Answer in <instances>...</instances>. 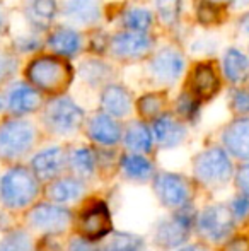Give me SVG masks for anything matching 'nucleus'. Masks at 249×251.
I'll return each instance as SVG.
<instances>
[{"label":"nucleus","mask_w":249,"mask_h":251,"mask_svg":"<svg viewBox=\"0 0 249 251\" xmlns=\"http://www.w3.org/2000/svg\"><path fill=\"white\" fill-rule=\"evenodd\" d=\"M45 185L29 166L10 164L0 176V205L7 212H24L43 197Z\"/></svg>","instance_id":"1"},{"label":"nucleus","mask_w":249,"mask_h":251,"mask_svg":"<svg viewBox=\"0 0 249 251\" xmlns=\"http://www.w3.org/2000/svg\"><path fill=\"white\" fill-rule=\"evenodd\" d=\"M24 77L31 86L48 96H62L73 80V69L68 58L55 53L34 55L24 65Z\"/></svg>","instance_id":"2"},{"label":"nucleus","mask_w":249,"mask_h":251,"mask_svg":"<svg viewBox=\"0 0 249 251\" xmlns=\"http://www.w3.org/2000/svg\"><path fill=\"white\" fill-rule=\"evenodd\" d=\"M40 128L27 116H7L0 122V162L17 164L36 149Z\"/></svg>","instance_id":"3"},{"label":"nucleus","mask_w":249,"mask_h":251,"mask_svg":"<svg viewBox=\"0 0 249 251\" xmlns=\"http://www.w3.org/2000/svg\"><path fill=\"white\" fill-rule=\"evenodd\" d=\"M86 109L72 96H53L41 108V125L50 135L58 139L73 137L86 125Z\"/></svg>","instance_id":"4"},{"label":"nucleus","mask_w":249,"mask_h":251,"mask_svg":"<svg viewBox=\"0 0 249 251\" xmlns=\"http://www.w3.org/2000/svg\"><path fill=\"white\" fill-rule=\"evenodd\" d=\"M23 214V226L40 236H63L70 227H73L72 207L46 199L38 200Z\"/></svg>","instance_id":"5"},{"label":"nucleus","mask_w":249,"mask_h":251,"mask_svg":"<svg viewBox=\"0 0 249 251\" xmlns=\"http://www.w3.org/2000/svg\"><path fill=\"white\" fill-rule=\"evenodd\" d=\"M196 215L198 212L191 203L178 210H171L169 215L159 219L154 226L152 245L164 251L180 250L189 241L191 232L195 231Z\"/></svg>","instance_id":"6"},{"label":"nucleus","mask_w":249,"mask_h":251,"mask_svg":"<svg viewBox=\"0 0 249 251\" xmlns=\"http://www.w3.org/2000/svg\"><path fill=\"white\" fill-rule=\"evenodd\" d=\"M113 231V215L106 200L101 197H86L80 201L77 212H73V232L101 243Z\"/></svg>","instance_id":"7"},{"label":"nucleus","mask_w":249,"mask_h":251,"mask_svg":"<svg viewBox=\"0 0 249 251\" xmlns=\"http://www.w3.org/2000/svg\"><path fill=\"white\" fill-rule=\"evenodd\" d=\"M234 175L232 161L226 147L213 146L202 151L193 159V176L205 188H222Z\"/></svg>","instance_id":"8"},{"label":"nucleus","mask_w":249,"mask_h":251,"mask_svg":"<svg viewBox=\"0 0 249 251\" xmlns=\"http://www.w3.org/2000/svg\"><path fill=\"white\" fill-rule=\"evenodd\" d=\"M184 69H186V60L180 48L166 45L157 51L154 50L152 55L147 58L145 74L154 86L169 87L181 79Z\"/></svg>","instance_id":"9"},{"label":"nucleus","mask_w":249,"mask_h":251,"mask_svg":"<svg viewBox=\"0 0 249 251\" xmlns=\"http://www.w3.org/2000/svg\"><path fill=\"white\" fill-rule=\"evenodd\" d=\"M156 50V38L150 33L120 29L110 36L108 53L113 60L123 63H136L147 60Z\"/></svg>","instance_id":"10"},{"label":"nucleus","mask_w":249,"mask_h":251,"mask_svg":"<svg viewBox=\"0 0 249 251\" xmlns=\"http://www.w3.org/2000/svg\"><path fill=\"white\" fill-rule=\"evenodd\" d=\"M236 222L229 205L213 203L198 212L195 231L206 243H224L232 234Z\"/></svg>","instance_id":"11"},{"label":"nucleus","mask_w":249,"mask_h":251,"mask_svg":"<svg viewBox=\"0 0 249 251\" xmlns=\"http://www.w3.org/2000/svg\"><path fill=\"white\" fill-rule=\"evenodd\" d=\"M152 190L162 207L178 210L193 200V183L184 175L173 171H157L152 181Z\"/></svg>","instance_id":"12"},{"label":"nucleus","mask_w":249,"mask_h":251,"mask_svg":"<svg viewBox=\"0 0 249 251\" xmlns=\"http://www.w3.org/2000/svg\"><path fill=\"white\" fill-rule=\"evenodd\" d=\"M3 102H5V111L10 116H31L41 111L45 104L43 93L31 86L27 80L10 82L3 93Z\"/></svg>","instance_id":"13"},{"label":"nucleus","mask_w":249,"mask_h":251,"mask_svg":"<svg viewBox=\"0 0 249 251\" xmlns=\"http://www.w3.org/2000/svg\"><path fill=\"white\" fill-rule=\"evenodd\" d=\"M121 122L104 111H96L86 120V135L89 142L96 147H118L123 140Z\"/></svg>","instance_id":"14"},{"label":"nucleus","mask_w":249,"mask_h":251,"mask_svg":"<svg viewBox=\"0 0 249 251\" xmlns=\"http://www.w3.org/2000/svg\"><path fill=\"white\" fill-rule=\"evenodd\" d=\"M29 168L43 185L67 173V149L60 144L41 147L31 155Z\"/></svg>","instance_id":"15"},{"label":"nucleus","mask_w":249,"mask_h":251,"mask_svg":"<svg viewBox=\"0 0 249 251\" xmlns=\"http://www.w3.org/2000/svg\"><path fill=\"white\" fill-rule=\"evenodd\" d=\"M43 197L50 201L68 207L72 203H80L87 197V181L67 171L45 185Z\"/></svg>","instance_id":"16"},{"label":"nucleus","mask_w":249,"mask_h":251,"mask_svg":"<svg viewBox=\"0 0 249 251\" xmlns=\"http://www.w3.org/2000/svg\"><path fill=\"white\" fill-rule=\"evenodd\" d=\"M86 43L87 40L84 38V33L72 24H60V26L51 27L46 40H45V47L51 53L68 60L79 56Z\"/></svg>","instance_id":"17"},{"label":"nucleus","mask_w":249,"mask_h":251,"mask_svg":"<svg viewBox=\"0 0 249 251\" xmlns=\"http://www.w3.org/2000/svg\"><path fill=\"white\" fill-rule=\"evenodd\" d=\"M150 126H152L156 146L159 149H176L186 140V123L176 113L164 111L162 115L150 122Z\"/></svg>","instance_id":"18"},{"label":"nucleus","mask_w":249,"mask_h":251,"mask_svg":"<svg viewBox=\"0 0 249 251\" xmlns=\"http://www.w3.org/2000/svg\"><path fill=\"white\" fill-rule=\"evenodd\" d=\"M99 109L118 120H125L135 111V98L130 87L121 82H110L99 93Z\"/></svg>","instance_id":"19"},{"label":"nucleus","mask_w":249,"mask_h":251,"mask_svg":"<svg viewBox=\"0 0 249 251\" xmlns=\"http://www.w3.org/2000/svg\"><path fill=\"white\" fill-rule=\"evenodd\" d=\"M60 14L68 24L77 27H96L103 21L101 0H58Z\"/></svg>","instance_id":"20"},{"label":"nucleus","mask_w":249,"mask_h":251,"mask_svg":"<svg viewBox=\"0 0 249 251\" xmlns=\"http://www.w3.org/2000/svg\"><path fill=\"white\" fill-rule=\"evenodd\" d=\"M202 102L210 101L220 91V77L212 62H198L188 75V89Z\"/></svg>","instance_id":"21"},{"label":"nucleus","mask_w":249,"mask_h":251,"mask_svg":"<svg viewBox=\"0 0 249 251\" xmlns=\"http://www.w3.org/2000/svg\"><path fill=\"white\" fill-rule=\"evenodd\" d=\"M58 14H60L58 0H27L23 9L24 26L43 34L53 27Z\"/></svg>","instance_id":"22"},{"label":"nucleus","mask_w":249,"mask_h":251,"mask_svg":"<svg viewBox=\"0 0 249 251\" xmlns=\"http://www.w3.org/2000/svg\"><path fill=\"white\" fill-rule=\"evenodd\" d=\"M118 173L132 183H149L157 173L156 162L149 154H136V152H121L118 161Z\"/></svg>","instance_id":"23"},{"label":"nucleus","mask_w":249,"mask_h":251,"mask_svg":"<svg viewBox=\"0 0 249 251\" xmlns=\"http://www.w3.org/2000/svg\"><path fill=\"white\" fill-rule=\"evenodd\" d=\"M67 171L86 179V181L97 176L96 146L79 144L75 147H68L67 149Z\"/></svg>","instance_id":"24"},{"label":"nucleus","mask_w":249,"mask_h":251,"mask_svg":"<svg viewBox=\"0 0 249 251\" xmlns=\"http://www.w3.org/2000/svg\"><path fill=\"white\" fill-rule=\"evenodd\" d=\"M123 144L125 151L136 152V154H152L156 149V140H154L152 126L149 122L142 118L130 120L123 128Z\"/></svg>","instance_id":"25"},{"label":"nucleus","mask_w":249,"mask_h":251,"mask_svg":"<svg viewBox=\"0 0 249 251\" xmlns=\"http://www.w3.org/2000/svg\"><path fill=\"white\" fill-rule=\"evenodd\" d=\"M79 77L82 84L89 89H103L106 84L113 82L114 69L110 62L103 60L99 55L82 58L79 63Z\"/></svg>","instance_id":"26"},{"label":"nucleus","mask_w":249,"mask_h":251,"mask_svg":"<svg viewBox=\"0 0 249 251\" xmlns=\"http://www.w3.org/2000/svg\"><path fill=\"white\" fill-rule=\"evenodd\" d=\"M224 147L241 161H249V116L237 118L226 126L222 133Z\"/></svg>","instance_id":"27"},{"label":"nucleus","mask_w":249,"mask_h":251,"mask_svg":"<svg viewBox=\"0 0 249 251\" xmlns=\"http://www.w3.org/2000/svg\"><path fill=\"white\" fill-rule=\"evenodd\" d=\"M121 29L140 31V33H150L156 24V12L143 5H130L118 16Z\"/></svg>","instance_id":"28"},{"label":"nucleus","mask_w":249,"mask_h":251,"mask_svg":"<svg viewBox=\"0 0 249 251\" xmlns=\"http://www.w3.org/2000/svg\"><path fill=\"white\" fill-rule=\"evenodd\" d=\"M0 251H38V241L26 226H16L2 234Z\"/></svg>","instance_id":"29"},{"label":"nucleus","mask_w":249,"mask_h":251,"mask_svg":"<svg viewBox=\"0 0 249 251\" xmlns=\"http://www.w3.org/2000/svg\"><path fill=\"white\" fill-rule=\"evenodd\" d=\"M222 67L226 79L232 84H241L249 75V58L237 48H229L224 53Z\"/></svg>","instance_id":"30"},{"label":"nucleus","mask_w":249,"mask_h":251,"mask_svg":"<svg viewBox=\"0 0 249 251\" xmlns=\"http://www.w3.org/2000/svg\"><path fill=\"white\" fill-rule=\"evenodd\" d=\"M167 106V96L162 91H149L143 93L140 98L135 100V111L138 118L145 120V122H152L159 115L166 111Z\"/></svg>","instance_id":"31"},{"label":"nucleus","mask_w":249,"mask_h":251,"mask_svg":"<svg viewBox=\"0 0 249 251\" xmlns=\"http://www.w3.org/2000/svg\"><path fill=\"white\" fill-rule=\"evenodd\" d=\"M103 251H147V241L143 236L128 231H113L104 243H101Z\"/></svg>","instance_id":"32"},{"label":"nucleus","mask_w":249,"mask_h":251,"mask_svg":"<svg viewBox=\"0 0 249 251\" xmlns=\"http://www.w3.org/2000/svg\"><path fill=\"white\" fill-rule=\"evenodd\" d=\"M43 43L45 41H43L41 33L24 26V29L12 38L10 47H12V50L16 53H19V55H34L36 51L41 50Z\"/></svg>","instance_id":"33"},{"label":"nucleus","mask_w":249,"mask_h":251,"mask_svg":"<svg viewBox=\"0 0 249 251\" xmlns=\"http://www.w3.org/2000/svg\"><path fill=\"white\" fill-rule=\"evenodd\" d=\"M19 53L12 50V47H2L0 45V87H7L14 82L17 72L21 69Z\"/></svg>","instance_id":"34"},{"label":"nucleus","mask_w":249,"mask_h":251,"mask_svg":"<svg viewBox=\"0 0 249 251\" xmlns=\"http://www.w3.org/2000/svg\"><path fill=\"white\" fill-rule=\"evenodd\" d=\"M202 101L196 100L189 91H183L174 101V113L183 120L184 123H196L200 118Z\"/></svg>","instance_id":"35"},{"label":"nucleus","mask_w":249,"mask_h":251,"mask_svg":"<svg viewBox=\"0 0 249 251\" xmlns=\"http://www.w3.org/2000/svg\"><path fill=\"white\" fill-rule=\"evenodd\" d=\"M196 19L202 26H217L220 24L226 16H224V7L217 3V0H198L195 5Z\"/></svg>","instance_id":"36"},{"label":"nucleus","mask_w":249,"mask_h":251,"mask_svg":"<svg viewBox=\"0 0 249 251\" xmlns=\"http://www.w3.org/2000/svg\"><path fill=\"white\" fill-rule=\"evenodd\" d=\"M154 12L164 26H176L183 12L181 0H154Z\"/></svg>","instance_id":"37"},{"label":"nucleus","mask_w":249,"mask_h":251,"mask_svg":"<svg viewBox=\"0 0 249 251\" xmlns=\"http://www.w3.org/2000/svg\"><path fill=\"white\" fill-rule=\"evenodd\" d=\"M92 36L87 40L89 43L91 51H94V55H99L103 56L104 53H108V47H110V34L103 33L101 27H92Z\"/></svg>","instance_id":"38"},{"label":"nucleus","mask_w":249,"mask_h":251,"mask_svg":"<svg viewBox=\"0 0 249 251\" xmlns=\"http://www.w3.org/2000/svg\"><path fill=\"white\" fill-rule=\"evenodd\" d=\"M67 251H103V250H101V243L91 241V239L73 232L68 238V241H67Z\"/></svg>","instance_id":"39"},{"label":"nucleus","mask_w":249,"mask_h":251,"mask_svg":"<svg viewBox=\"0 0 249 251\" xmlns=\"http://www.w3.org/2000/svg\"><path fill=\"white\" fill-rule=\"evenodd\" d=\"M230 108L239 115L249 113V89H234L230 93Z\"/></svg>","instance_id":"40"},{"label":"nucleus","mask_w":249,"mask_h":251,"mask_svg":"<svg viewBox=\"0 0 249 251\" xmlns=\"http://www.w3.org/2000/svg\"><path fill=\"white\" fill-rule=\"evenodd\" d=\"M230 210H232L234 217H236V221H244L246 217H249V199L246 195H237L234 197L232 201H230Z\"/></svg>","instance_id":"41"},{"label":"nucleus","mask_w":249,"mask_h":251,"mask_svg":"<svg viewBox=\"0 0 249 251\" xmlns=\"http://www.w3.org/2000/svg\"><path fill=\"white\" fill-rule=\"evenodd\" d=\"M38 251H67V243L63 245L60 236H40Z\"/></svg>","instance_id":"42"},{"label":"nucleus","mask_w":249,"mask_h":251,"mask_svg":"<svg viewBox=\"0 0 249 251\" xmlns=\"http://www.w3.org/2000/svg\"><path fill=\"white\" fill-rule=\"evenodd\" d=\"M236 185H237V188H239V192L249 199V162L248 164H243L241 168H237Z\"/></svg>","instance_id":"43"},{"label":"nucleus","mask_w":249,"mask_h":251,"mask_svg":"<svg viewBox=\"0 0 249 251\" xmlns=\"http://www.w3.org/2000/svg\"><path fill=\"white\" fill-rule=\"evenodd\" d=\"M222 251H249V239L246 236H237V238L227 239Z\"/></svg>","instance_id":"44"},{"label":"nucleus","mask_w":249,"mask_h":251,"mask_svg":"<svg viewBox=\"0 0 249 251\" xmlns=\"http://www.w3.org/2000/svg\"><path fill=\"white\" fill-rule=\"evenodd\" d=\"M178 251H212L206 243H186Z\"/></svg>","instance_id":"45"},{"label":"nucleus","mask_w":249,"mask_h":251,"mask_svg":"<svg viewBox=\"0 0 249 251\" xmlns=\"http://www.w3.org/2000/svg\"><path fill=\"white\" fill-rule=\"evenodd\" d=\"M7 27H9V19H7L5 9H3V5L0 3V38L7 33Z\"/></svg>","instance_id":"46"},{"label":"nucleus","mask_w":249,"mask_h":251,"mask_svg":"<svg viewBox=\"0 0 249 251\" xmlns=\"http://www.w3.org/2000/svg\"><path fill=\"white\" fill-rule=\"evenodd\" d=\"M239 26H241V29H243V33L249 34V12L246 14V16H243V19H241Z\"/></svg>","instance_id":"47"},{"label":"nucleus","mask_w":249,"mask_h":251,"mask_svg":"<svg viewBox=\"0 0 249 251\" xmlns=\"http://www.w3.org/2000/svg\"><path fill=\"white\" fill-rule=\"evenodd\" d=\"M230 3H232L234 7H237V9H241V7L249 5V0H230Z\"/></svg>","instance_id":"48"},{"label":"nucleus","mask_w":249,"mask_h":251,"mask_svg":"<svg viewBox=\"0 0 249 251\" xmlns=\"http://www.w3.org/2000/svg\"><path fill=\"white\" fill-rule=\"evenodd\" d=\"M5 111V102H3V96H0V113Z\"/></svg>","instance_id":"49"}]
</instances>
